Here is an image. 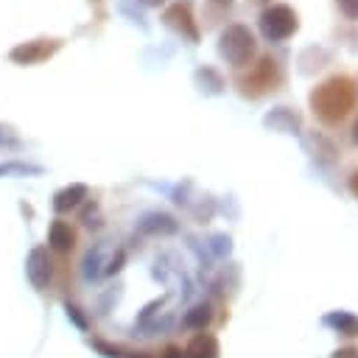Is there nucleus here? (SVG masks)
Wrapping results in <instances>:
<instances>
[{"label":"nucleus","instance_id":"1","mask_svg":"<svg viewBox=\"0 0 358 358\" xmlns=\"http://www.w3.org/2000/svg\"><path fill=\"white\" fill-rule=\"evenodd\" d=\"M355 103V87L350 78L344 76H333L324 84H319L310 92V109L324 120V123H336L341 120Z\"/></svg>","mask_w":358,"mask_h":358},{"label":"nucleus","instance_id":"2","mask_svg":"<svg viewBox=\"0 0 358 358\" xmlns=\"http://www.w3.org/2000/svg\"><path fill=\"white\" fill-rule=\"evenodd\" d=\"M218 53L232 64V67H246L255 56V36L246 25L241 22H232L221 39H218Z\"/></svg>","mask_w":358,"mask_h":358},{"label":"nucleus","instance_id":"3","mask_svg":"<svg viewBox=\"0 0 358 358\" xmlns=\"http://www.w3.org/2000/svg\"><path fill=\"white\" fill-rule=\"evenodd\" d=\"M280 84V67L271 56H263L257 64L249 67V73L238 76V87L243 95H252V98H260L271 90H277Z\"/></svg>","mask_w":358,"mask_h":358},{"label":"nucleus","instance_id":"4","mask_svg":"<svg viewBox=\"0 0 358 358\" xmlns=\"http://www.w3.org/2000/svg\"><path fill=\"white\" fill-rule=\"evenodd\" d=\"M296 14L288 6H271L260 14V31L268 42H282L296 31Z\"/></svg>","mask_w":358,"mask_h":358},{"label":"nucleus","instance_id":"5","mask_svg":"<svg viewBox=\"0 0 358 358\" xmlns=\"http://www.w3.org/2000/svg\"><path fill=\"white\" fill-rule=\"evenodd\" d=\"M50 271H53V266H50L48 249H45V246L31 249L28 263H25V274H28L31 285H34V288H39V291H42V288H48V282H50Z\"/></svg>","mask_w":358,"mask_h":358},{"label":"nucleus","instance_id":"6","mask_svg":"<svg viewBox=\"0 0 358 358\" xmlns=\"http://www.w3.org/2000/svg\"><path fill=\"white\" fill-rule=\"evenodd\" d=\"M165 20H168L171 28H176L179 34H185L190 42L199 39V31H196V25H193V17H190L187 3H173V6L165 11Z\"/></svg>","mask_w":358,"mask_h":358},{"label":"nucleus","instance_id":"7","mask_svg":"<svg viewBox=\"0 0 358 358\" xmlns=\"http://www.w3.org/2000/svg\"><path fill=\"white\" fill-rule=\"evenodd\" d=\"M48 243L56 249V252H70L73 243H76V232L67 221H53L50 229H48Z\"/></svg>","mask_w":358,"mask_h":358},{"label":"nucleus","instance_id":"8","mask_svg":"<svg viewBox=\"0 0 358 358\" xmlns=\"http://www.w3.org/2000/svg\"><path fill=\"white\" fill-rule=\"evenodd\" d=\"M81 199H87V187H84V185H70V187H64V190H59V193H56L53 207H56L59 213H67V210L78 207V204H81Z\"/></svg>","mask_w":358,"mask_h":358},{"label":"nucleus","instance_id":"9","mask_svg":"<svg viewBox=\"0 0 358 358\" xmlns=\"http://www.w3.org/2000/svg\"><path fill=\"white\" fill-rule=\"evenodd\" d=\"M266 126L280 129V131H294V129H299V115L291 112L288 106H280L271 115H266Z\"/></svg>","mask_w":358,"mask_h":358},{"label":"nucleus","instance_id":"10","mask_svg":"<svg viewBox=\"0 0 358 358\" xmlns=\"http://www.w3.org/2000/svg\"><path fill=\"white\" fill-rule=\"evenodd\" d=\"M215 355H218V344H215V338L207 336V333L196 336V338L190 341V347H187V358H215Z\"/></svg>","mask_w":358,"mask_h":358},{"label":"nucleus","instance_id":"11","mask_svg":"<svg viewBox=\"0 0 358 358\" xmlns=\"http://www.w3.org/2000/svg\"><path fill=\"white\" fill-rule=\"evenodd\" d=\"M42 56H48V48L42 42H25V45H20V48L11 50V59L14 62H22V64H31V62H36Z\"/></svg>","mask_w":358,"mask_h":358},{"label":"nucleus","instance_id":"12","mask_svg":"<svg viewBox=\"0 0 358 358\" xmlns=\"http://www.w3.org/2000/svg\"><path fill=\"white\" fill-rule=\"evenodd\" d=\"M196 81L201 84V90L204 92H221V87H224V78L213 70V67H201V70H196Z\"/></svg>","mask_w":358,"mask_h":358},{"label":"nucleus","instance_id":"13","mask_svg":"<svg viewBox=\"0 0 358 358\" xmlns=\"http://www.w3.org/2000/svg\"><path fill=\"white\" fill-rule=\"evenodd\" d=\"M327 322L336 324V327H341V330L350 333V336L358 333V319H352V316H347V313H333V316H327Z\"/></svg>","mask_w":358,"mask_h":358},{"label":"nucleus","instance_id":"14","mask_svg":"<svg viewBox=\"0 0 358 358\" xmlns=\"http://www.w3.org/2000/svg\"><path fill=\"white\" fill-rule=\"evenodd\" d=\"M207 319H210V308H207V305H199V308H193V313H187L185 324H190V327H201V324H207Z\"/></svg>","mask_w":358,"mask_h":358},{"label":"nucleus","instance_id":"15","mask_svg":"<svg viewBox=\"0 0 358 358\" xmlns=\"http://www.w3.org/2000/svg\"><path fill=\"white\" fill-rule=\"evenodd\" d=\"M347 20H358V0H336Z\"/></svg>","mask_w":358,"mask_h":358},{"label":"nucleus","instance_id":"16","mask_svg":"<svg viewBox=\"0 0 358 358\" xmlns=\"http://www.w3.org/2000/svg\"><path fill=\"white\" fill-rule=\"evenodd\" d=\"M162 358H182V352H179L176 347H165V352H162Z\"/></svg>","mask_w":358,"mask_h":358},{"label":"nucleus","instance_id":"17","mask_svg":"<svg viewBox=\"0 0 358 358\" xmlns=\"http://www.w3.org/2000/svg\"><path fill=\"white\" fill-rule=\"evenodd\" d=\"M350 187H352V193H355V196H358V173H355V176H352V179H350Z\"/></svg>","mask_w":358,"mask_h":358},{"label":"nucleus","instance_id":"18","mask_svg":"<svg viewBox=\"0 0 358 358\" xmlns=\"http://www.w3.org/2000/svg\"><path fill=\"white\" fill-rule=\"evenodd\" d=\"M140 3H145V6H159L162 0H140Z\"/></svg>","mask_w":358,"mask_h":358},{"label":"nucleus","instance_id":"19","mask_svg":"<svg viewBox=\"0 0 358 358\" xmlns=\"http://www.w3.org/2000/svg\"><path fill=\"white\" fill-rule=\"evenodd\" d=\"M352 137H355V143H358V123L352 126Z\"/></svg>","mask_w":358,"mask_h":358},{"label":"nucleus","instance_id":"20","mask_svg":"<svg viewBox=\"0 0 358 358\" xmlns=\"http://www.w3.org/2000/svg\"><path fill=\"white\" fill-rule=\"evenodd\" d=\"M215 3H221V6H229V3H232V0H215Z\"/></svg>","mask_w":358,"mask_h":358}]
</instances>
